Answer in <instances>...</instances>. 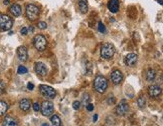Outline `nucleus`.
I'll list each match as a JSON object with an SVG mask.
<instances>
[{"instance_id":"4c0bfd02","label":"nucleus","mask_w":163,"mask_h":126,"mask_svg":"<svg viewBox=\"0 0 163 126\" xmlns=\"http://www.w3.org/2000/svg\"><path fill=\"white\" fill-rule=\"evenodd\" d=\"M41 126H49V125H48V123H43Z\"/></svg>"},{"instance_id":"f704fd0d","label":"nucleus","mask_w":163,"mask_h":126,"mask_svg":"<svg viewBox=\"0 0 163 126\" xmlns=\"http://www.w3.org/2000/svg\"><path fill=\"white\" fill-rule=\"evenodd\" d=\"M33 30H34V28L32 27V26H30V27H29V32H31V33H32V32H33Z\"/></svg>"},{"instance_id":"c85d7f7f","label":"nucleus","mask_w":163,"mask_h":126,"mask_svg":"<svg viewBox=\"0 0 163 126\" xmlns=\"http://www.w3.org/2000/svg\"><path fill=\"white\" fill-rule=\"evenodd\" d=\"M32 106H33V110H34L35 112H38L39 110H40V105H39L37 102H35V103Z\"/></svg>"},{"instance_id":"9d476101","label":"nucleus","mask_w":163,"mask_h":126,"mask_svg":"<svg viewBox=\"0 0 163 126\" xmlns=\"http://www.w3.org/2000/svg\"><path fill=\"white\" fill-rule=\"evenodd\" d=\"M111 80H112V82H113L114 84H116V85L120 84L121 82H122V80H123L122 72H121L120 70H118V69L114 70L113 72L111 73Z\"/></svg>"},{"instance_id":"aec40b11","label":"nucleus","mask_w":163,"mask_h":126,"mask_svg":"<svg viewBox=\"0 0 163 126\" xmlns=\"http://www.w3.org/2000/svg\"><path fill=\"white\" fill-rule=\"evenodd\" d=\"M155 76H156V73L153 69H148V70H147V72H146L147 81H153V80L155 79Z\"/></svg>"},{"instance_id":"1a4fd4ad","label":"nucleus","mask_w":163,"mask_h":126,"mask_svg":"<svg viewBox=\"0 0 163 126\" xmlns=\"http://www.w3.org/2000/svg\"><path fill=\"white\" fill-rule=\"evenodd\" d=\"M34 70H35V72H36V74L39 76H45L47 74V68L45 63H42V62L35 63Z\"/></svg>"},{"instance_id":"72a5a7b5","label":"nucleus","mask_w":163,"mask_h":126,"mask_svg":"<svg viewBox=\"0 0 163 126\" xmlns=\"http://www.w3.org/2000/svg\"><path fill=\"white\" fill-rule=\"evenodd\" d=\"M97 119H98V115H97V114H95V116H94V118H93L94 122H96V121H97Z\"/></svg>"},{"instance_id":"bb28decb","label":"nucleus","mask_w":163,"mask_h":126,"mask_svg":"<svg viewBox=\"0 0 163 126\" xmlns=\"http://www.w3.org/2000/svg\"><path fill=\"white\" fill-rule=\"evenodd\" d=\"M72 107H74V109L79 110V109H80V107H81V102L78 101V100L74 101V103H72Z\"/></svg>"},{"instance_id":"ddd939ff","label":"nucleus","mask_w":163,"mask_h":126,"mask_svg":"<svg viewBox=\"0 0 163 126\" xmlns=\"http://www.w3.org/2000/svg\"><path fill=\"white\" fill-rule=\"evenodd\" d=\"M137 60H138L137 54H135V53H129L128 55L126 56V58H125V63H126V65H128V66L133 67L134 65L137 63Z\"/></svg>"},{"instance_id":"0eeeda50","label":"nucleus","mask_w":163,"mask_h":126,"mask_svg":"<svg viewBox=\"0 0 163 126\" xmlns=\"http://www.w3.org/2000/svg\"><path fill=\"white\" fill-rule=\"evenodd\" d=\"M40 110H41V113H42L43 116H50V115L54 113V103L48 101V100L43 101L42 104H41Z\"/></svg>"},{"instance_id":"9b49d317","label":"nucleus","mask_w":163,"mask_h":126,"mask_svg":"<svg viewBox=\"0 0 163 126\" xmlns=\"http://www.w3.org/2000/svg\"><path fill=\"white\" fill-rule=\"evenodd\" d=\"M162 93V89L158 85H151L148 88V94L150 95L152 98H156Z\"/></svg>"},{"instance_id":"cd10ccee","label":"nucleus","mask_w":163,"mask_h":126,"mask_svg":"<svg viewBox=\"0 0 163 126\" xmlns=\"http://www.w3.org/2000/svg\"><path fill=\"white\" fill-rule=\"evenodd\" d=\"M4 92H5V85H4L3 82L0 81V95L3 94Z\"/></svg>"},{"instance_id":"7c9ffc66","label":"nucleus","mask_w":163,"mask_h":126,"mask_svg":"<svg viewBox=\"0 0 163 126\" xmlns=\"http://www.w3.org/2000/svg\"><path fill=\"white\" fill-rule=\"evenodd\" d=\"M20 33L22 34V35H26V34L28 33V29L26 27H22L20 30Z\"/></svg>"},{"instance_id":"423d86ee","label":"nucleus","mask_w":163,"mask_h":126,"mask_svg":"<svg viewBox=\"0 0 163 126\" xmlns=\"http://www.w3.org/2000/svg\"><path fill=\"white\" fill-rule=\"evenodd\" d=\"M39 91H40V93L43 95V96L47 97V98H48V99H54V97L56 96V89H54L52 86L42 84V85L39 86Z\"/></svg>"},{"instance_id":"c756f323","label":"nucleus","mask_w":163,"mask_h":126,"mask_svg":"<svg viewBox=\"0 0 163 126\" xmlns=\"http://www.w3.org/2000/svg\"><path fill=\"white\" fill-rule=\"evenodd\" d=\"M107 102H108V104H110V105H111V104H114V103H115V98H114L113 96L109 97V98H108V100H107Z\"/></svg>"},{"instance_id":"f8f14e48","label":"nucleus","mask_w":163,"mask_h":126,"mask_svg":"<svg viewBox=\"0 0 163 126\" xmlns=\"http://www.w3.org/2000/svg\"><path fill=\"white\" fill-rule=\"evenodd\" d=\"M17 55H18V58L22 62L27 61V59H28L27 48H26L25 46H19L18 48H17Z\"/></svg>"},{"instance_id":"f3484780","label":"nucleus","mask_w":163,"mask_h":126,"mask_svg":"<svg viewBox=\"0 0 163 126\" xmlns=\"http://www.w3.org/2000/svg\"><path fill=\"white\" fill-rule=\"evenodd\" d=\"M2 126H18V122L12 116H6L3 120Z\"/></svg>"},{"instance_id":"2eb2a0df","label":"nucleus","mask_w":163,"mask_h":126,"mask_svg":"<svg viewBox=\"0 0 163 126\" xmlns=\"http://www.w3.org/2000/svg\"><path fill=\"white\" fill-rule=\"evenodd\" d=\"M9 11L13 16L18 17V16H20L21 13H22V9H21V6L19 5V4H12L9 8Z\"/></svg>"},{"instance_id":"6e6552de","label":"nucleus","mask_w":163,"mask_h":126,"mask_svg":"<svg viewBox=\"0 0 163 126\" xmlns=\"http://www.w3.org/2000/svg\"><path fill=\"white\" fill-rule=\"evenodd\" d=\"M129 111V105L128 103L126 102V100H122L120 103L117 105L116 107V113L119 116H124L128 113Z\"/></svg>"},{"instance_id":"39448f33","label":"nucleus","mask_w":163,"mask_h":126,"mask_svg":"<svg viewBox=\"0 0 163 126\" xmlns=\"http://www.w3.org/2000/svg\"><path fill=\"white\" fill-rule=\"evenodd\" d=\"M13 25V21L8 15L0 14V29L2 31H8L11 29Z\"/></svg>"},{"instance_id":"473e14b6","label":"nucleus","mask_w":163,"mask_h":126,"mask_svg":"<svg viewBox=\"0 0 163 126\" xmlns=\"http://www.w3.org/2000/svg\"><path fill=\"white\" fill-rule=\"evenodd\" d=\"M27 88L29 89V90H33V88H34V85H33V84L31 83V82H29V83L27 84Z\"/></svg>"},{"instance_id":"7ed1b4c3","label":"nucleus","mask_w":163,"mask_h":126,"mask_svg":"<svg viewBox=\"0 0 163 126\" xmlns=\"http://www.w3.org/2000/svg\"><path fill=\"white\" fill-rule=\"evenodd\" d=\"M39 8L34 4H27L26 5V17L30 21H34L38 18L39 16Z\"/></svg>"},{"instance_id":"393cba45","label":"nucleus","mask_w":163,"mask_h":126,"mask_svg":"<svg viewBox=\"0 0 163 126\" xmlns=\"http://www.w3.org/2000/svg\"><path fill=\"white\" fill-rule=\"evenodd\" d=\"M17 72H18V74H25V73H27V68L20 65L18 67V69H17Z\"/></svg>"},{"instance_id":"a878e982","label":"nucleus","mask_w":163,"mask_h":126,"mask_svg":"<svg viewBox=\"0 0 163 126\" xmlns=\"http://www.w3.org/2000/svg\"><path fill=\"white\" fill-rule=\"evenodd\" d=\"M98 30L101 32V33H105V32H106V27H105V25L103 24V23L101 22V21L99 22V24H98Z\"/></svg>"},{"instance_id":"6ab92c4d","label":"nucleus","mask_w":163,"mask_h":126,"mask_svg":"<svg viewBox=\"0 0 163 126\" xmlns=\"http://www.w3.org/2000/svg\"><path fill=\"white\" fill-rule=\"evenodd\" d=\"M8 109V105L5 101H0V116H3L5 115V113L7 112Z\"/></svg>"},{"instance_id":"f03ea898","label":"nucleus","mask_w":163,"mask_h":126,"mask_svg":"<svg viewBox=\"0 0 163 126\" xmlns=\"http://www.w3.org/2000/svg\"><path fill=\"white\" fill-rule=\"evenodd\" d=\"M115 54V46L112 43H105L101 47V57L104 59H111Z\"/></svg>"},{"instance_id":"e433bc0d","label":"nucleus","mask_w":163,"mask_h":126,"mask_svg":"<svg viewBox=\"0 0 163 126\" xmlns=\"http://www.w3.org/2000/svg\"><path fill=\"white\" fill-rule=\"evenodd\" d=\"M158 2H159L160 4H161V5H163V0H157Z\"/></svg>"},{"instance_id":"4be33fe9","label":"nucleus","mask_w":163,"mask_h":126,"mask_svg":"<svg viewBox=\"0 0 163 126\" xmlns=\"http://www.w3.org/2000/svg\"><path fill=\"white\" fill-rule=\"evenodd\" d=\"M137 104L138 106H139L140 108H144L145 105H146V99H145V97L143 96V95H141L139 98L137 99Z\"/></svg>"},{"instance_id":"4468645a","label":"nucleus","mask_w":163,"mask_h":126,"mask_svg":"<svg viewBox=\"0 0 163 126\" xmlns=\"http://www.w3.org/2000/svg\"><path fill=\"white\" fill-rule=\"evenodd\" d=\"M119 7H120V3L119 0H110L108 3V8L112 13H117L119 11Z\"/></svg>"},{"instance_id":"412c9836","label":"nucleus","mask_w":163,"mask_h":126,"mask_svg":"<svg viewBox=\"0 0 163 126\" xmlns=\"http://www.w3.org/2000/svg\"><path fill=\"white\" fill-rule=\"evenodd\" d=\"M50 121H52V124L54 126H61V120L58 115H54V116H52Z\"/></svg>"},{"instance_id":"20e7f679","label":"nucleus","mask_w":163,"mask_h":126,"mask_svg":"<svg viewBox=\"0 0 163 126\" xmlns=\"http://www.w3.org/2000/svg\"><path fill=\"white\" fill-rule=\"evenodd\" d=\"M33 45L38 51L45 50V48H47V38L43 35H41V34H37L33 38Z\"/></svg>"},{"instance_id":"2f4dec72","label":"nucleus","mask_w":163,"mask_h":126,"mask_svg":"<svg viewBox=\"0 0 163 126\" xmlns=\"http://www.w3.org/2000/svg\"><path fill=\"white\" fill-rule=\"evenodd\" d=\"M86 107H87V110H88V111H93V110H94V105H93V104H91V103L88 104V105L86 106Z\"/></svg>"},{"instance_id":"b1692460","label":"nucleus","mask_w":163,"mask_h":126,"mask_svg":"<svg viewBox=\"0 0 163 126\" xmlns=\"http://www.w3.org/2000/svg\"><path fill=\"white\" fill-rule=\"evenodd\" d=\"M37 27H38L40 30H45L47 28V24L45 22V21H39V22L37 23Z\"/></svg>"},{"instance_id":"c9c22d12","label":"nucleus","mask_w":163,"mask_h":126,"mask_svg":"<svg viewBox=\"0 0 163 126\" xmlns=\"http://www.w3.org/2000/svg\"><path fill=\"white\" fill-rule=\"evenodd\" d=\"M4 4H5V5H8V4H9V0H4Z\"/></svg>"},{"instance_id":"a211bd4d","label":"nucleus","mask_w":163,"mask_h":126,"mask_svg":"<svg viewBox=\"0 0 163 126\" xmlns=\"http://www.w3.org/2000/svg\"><path fill=\"white\" fill-rule=\"evenodd\" d=\"M79 8L82 13H87L89 10V6H88V1L87 0H79Z\"/></svg>"},{"instance_id":"dca6fc26","label":"nucleus","mask_w":163,"mask_h":126,"mask_svg":"<svg viewBox=\"0 0 163 126\" xmlns=\"http://www.w3.org/2000/svg\"><path fill=\"white\" fill-rule=\"evenodd\" d=\"M30 107H31V102H30L29 99L24 98L21 99L20 102H19V108L24 112H27L30 109Z\"/></svg>"},{"instance_id":"5701e85b","label":"nucleus","mask_w":163,"mask_h":126,"mask_svg":"<svg viewBox=\"0 0 163 126\" xmlns=\"http://www.w3.org/2000/svg\"><path fill=\"white\" fill-rule=\"evenodd\" d=\"M90 100H91V97H90V95L88 94V93H86V94H84V97H83V105L87 106L88 104H89Z\"/></svg>"},{"instance_id":"f257e3e1","label":"nucleus","mask_w":163,"mask_h":126,"mask_svg":"<svg viewBox=\"0 0 163 126\" xmlns=\"http://www.w3.org/2000/svg\"><path fill=\"white\" fill-rule=\"evenodd\" d=\"M94 88L100 94H103L108 88V81L107 79L102 75H98L94 80Z\"/></svg>"}]
</instances>
